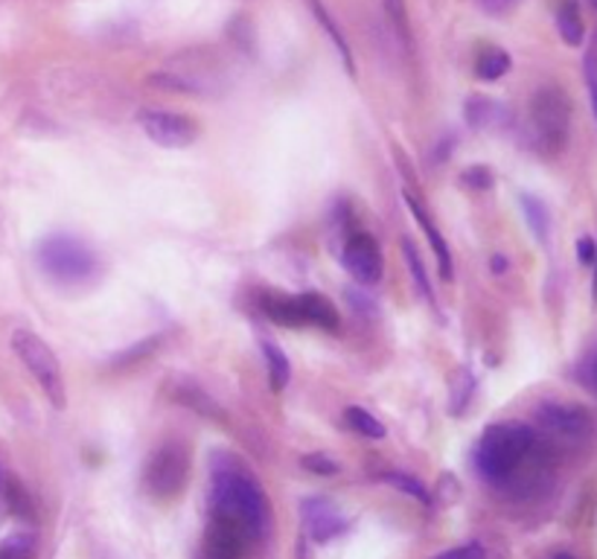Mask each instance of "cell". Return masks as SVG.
Segmentation results:
<instances>
[{
	"label": "cell",
	"mask_w": 597,
	"mask_h": 559,
	"mask_svg": "<svg viewBox=\"0 0 597 559\" xmlns=\"http://www.w3.org/2000/svg\"><path fill=\"white\" fill-rule=\"evenodd\" d=\"M210 521H222L242 537L260 542L268 533V498L262 483L239 460L216 458L210 481Z\"/></svg>",
	"instance_id": "6da1fadb"
},
{
	"label": "cell",
	"mask_w": 597,
	"mask_h": 559,
	"mask_svg": "<svg viewBox=\"0 0 597 559\" xmlns=\"http://www.w3.org/2000/svg\"><path fill=\"white\" fill-rule=\"evenodd\" d=\"M536 437L528 426H490L475 446V469L492 487H505L534 455Z\"/></svg>",
	"instance_id": "7a4b0ae2"
},
{
	"label": "cell",
	"mask_w": 597,
	"mask_h": 559,
	"mask_svg": "<svg viewBox=\"0 0 597 559\" xmlns=\"http://www.w3.org/2000/svg\"><path fill=\"white\" fill-rule=\"evenodd\" d=\"M39 266L59 283H84L97 274V257L84 242L64 233L44 239L39 246Z\"/></svg>",
	"instance_id": "3957f363"
},
{
	"label": "cell",
	"mask_w": 597,
	"mask_h": 559,
	"mask_svg": "<svg viewBox=\"0 0 597 559\" xmlns=\"http://www.w3.org/2000/svg\"><path fill=\"white\" fill-rule=\"evenodd\" d=\"M12 350H16L18 359L27 365V370L32 373V379L41 385V391L47 393V399H50L56 408H64V402H68V391H64V373H62V365H59V359H56V352L50 350V345H47V341H41L36 332L16 330L12 332Z\"/></svg>",
	"instance_id": "277c9868"
},
{
	"label": "cell",
	"mask_w": 597,
	"mask_h": 559,
	"mask_svg": "<svg viewBox=\"0 0 597 559\" xmlns=\"http://www.w3.org/2000/svg\"><path fill=\"white\" fill-rule=\"evenodd\" d=\"M530 126L539 149L545 152H559L568 140V126H571V102L559 88H543L536 91L530 102Z\"/></svg>",
	"instance_id": "5b68a950"
},
{
	"label": "cell",
	"mask_w": 597,
	"mask_h": 559,
	"mask_svg": "<svg viewBox=\"0 0 597 559\" xmlns=\"http://www.w3.org/2000/svg\"><path fill=\"white\" fill-rule=\"evenodd\" d=\"M187 476H190V455L178 443H167L155 449L152 458L146 460L143 469V487L152 498H176L185 490Z\"/></svg>",
	"instance_id": "8992f818"
},
{
	"label": "cell",
	"mask_w": 597,
	"mask_h": 559,
	"mask_svg": "<svg viewBox=\"0 0 597 559\" xmlns=\"http://www.w3.org/2000/svg\"><path fill=\"white\" fill-rule=\"evenodd\" d=\"M138 123L146 138L161 149H190L199 140V126L176 111H140Z\"/></svg>",
	"instance_id": "52a82bcc"
},
{
	"label": "cell",
	"mask_w": 597,
	"mask_h": 559,
	"mask_svg": "<svg viewBox=\"0 0 597 559\" xmlns=\"http://www.w3.org/2000/svg\"><path fill=\"white\" fill-rule=\"evenodd\" d=\"M341 262L352 274V280H359L361 286H376L382 280V248L365 230H356L347 237L345 248H341Z\"/></svg>",
	"instance_id": "ba28073f"
},
{
	"label": "cell",
	"mask_w": 597,
	"mask_h": 559,
	"mask_svg": "<svg viewBox=\"0 0 597 559\" xmlns=\"http://www.w3.org/2000/svg\"><path fill=\"white\" fill-rule=\"evenodd\" d=\"M539 422L543 429L551 431L559 440H571L580 443L591 435V417L586 408L580 406H566V402H545L539 408Z\"/></svg>",
	"instance_id": "9c48e42d"
},
{
	"label": "cell",
	"mask_w": 597,
	"mask_h": 559,
	"mask_svg": "<svg viewBox=\"0 0 597 559\" xmlns=\"http://www.w3.org/2000/svg\"><path fill=\"white\" fill-rule=\"evenodd\" d=\"M300 513H304L307 533L315 542H330V539H336L338 533L347 528L345 513L332 505L330 498H304V501H300Z\"/></svg>",
	"instance_id": "30bf717a"
},
{
	"label": "cell",
	"mask_w": 597,
	"mask_h": 559,
	"mask_svg": "<svg viewBox=\"0 0 597 559\" xmlns=\"http://www.w3.org/2000/svg\"><path fill=\"white\" fill-rule=\"evenodd\" d=\"M298 312L304 327H318V330L336 332L338 330V312L332 307L330 300L324 295H315V291H307V295H298Z\"/></svg>",
	"instance_id": "8fae6325"
},
{
	"label": "cell",
	"mask_w": 597,
	"mask_h": 559,
	"mask_svg": "<svg viewBox=\"0 0 597 559\" xmlns=\"http://www.w3.org/2000/svg\"><path fill=\"white\" fill-rule=\"evenodd\" d=\"M406 201H408V208H411V213L417 216V222H420V228L426 230V237H429L431 248H435L437 262H440V274H444V280H452V253H449V246H446L444 233H440V230L435 228L429 210L422 208V201L417 199V196L406 192Z\"/></svg>",
	"instance_id": "7c38bea8"
},
{
	"label": "cell",
	"mask_w": 597,
	"mask_h": 559,
	"mask_svg": "<svg viewBox=\"0 0 597 559\" xmlns=\"http://www.w3.org/2000/svg\"><path fill=\"white\" fill-rule=\"evenodd\" d=\"M260 307L280 327H304L298 312V295L295 298H289V295H262Z\"/></svg>",
	"instance_id": "4fadbf2b"
},
{
	"label": "cell",
	"mask_w": 597,
	"mask_h": 559,
	"mask_svg": "<svg viewBox=\"0 0 597 559\" xmlns=\"http://www.w3.org/2000/svg\"><path fill=\"white\" fill-rule=\"evenodd\" d=\"M557 30L566 44H571V47L583 44V36H586V30H583V16H580V7H577V0H563V3H559Z\"/></svg>",
	"instance_id": "5bb4252c"
},
{
	"label": "cell",
	"mask_w": 597,
	"mask_h": 559,
	"mask_svg": "<svg viewBox=\"0 0 597 559\" xmlns=\"http://www.w3.org/2000/svg\"><path fill=\"white\" fill-rule=\"evenodd\" d=\"M309 7H312V12H315V18H318V23H321L324 30H327V36H330V39H332V44H336V50H338V56H341V62H345L347 73H350V77H356V64H352L350 47H347L345 36L338 32L336 21H332V18H330L327 7H324L321 0H309Z\"/></svg>",
	"instance_id": "9a60e30c"
},
{
	"label": "cell",
	"mask_w": 597,
	"mask_h": 559,
	"mask_svg": "<svg viewBox=\"0 0 597 559\" xmlns=\"http://www.w3.org/2000/svg\"><path fill=\"white\" fill-rule=\"evenodd\" d=\"M262 356H266L268 382H271L275 391H283L291 376V365H289V359H286V352L277 345H271V341H262Z\"/></svg>",
	"instance_id": "2e32d148"
},
{
	"label": "cell",
	"mask_w": 597,
	"mask_h": 559,
	"mask_svg": "<svg viewBox=\"0 0 597 559\" xmlns=\"http://www.w3.org/2000/svg\"><path fill=\"white\" fill-rule=\"evenodd\" d=\"M507 111L492 100H469L467 102V120L472 129H492V126L505 123Z\"/></svg>",
	"instance_id": "e0dca14e"
},
{
	"label": "cell",
	"mask_w": 597,
	"mask_h": 559,
	"mask_svg": "<svg viewBox=\"0 0 597 559\" xmlns=\"http://www.w3.org/2000/svg\"><path fill=\"white\" fill-rule=\"evenodd\" d=\"M385 3V18H388V23H391L394 36L399 39V44L411 47V23H408V9H406V0H382Z\"/></svg>",
	"instance_id": "ac0fdd59"
},
{
	"label": "cell",
	"mask_w": 597,
	"mask_h": 559,
	"mask_svg": "<svg viewBox=\"0 0 597 559\" xmlns=\"http://www.w3.org/2000/svg\"><path fill=\"white\" fill-rule=\"evenodd\" d=\"M39 539L32 533H12L0 542V559H36Z\"/></svg>",
	"instance_id": "d6986e66"
},
{
	"label": "cell",
	"mask_w": 597,
	"mask_h": 559,
	"mask_svg": "<svg viewBox=\"0 0 597 559\" xmlns=\"http://www.w3.org/2000/svg\"><path fill=\"white\" fill-rule=\"evenodd\" d=\"M507 70H510V56H507L505 50H498V47L487 50V53L478 59V64H475V73H478V79H487V82H492V79H501Z\"/></svg>",
	"instance_id": "ffe728a7"
},
{
	"label": "cell",
	"mask_w": 597,
	"mask_h": 559,
	"mask_svg": "<svg viewBox=\"0 0 597 559\" xmlns=\"http://www.w3.org/2000/svg\"><path fill=\"white\" fill-rule=\"evenodd\" d=\"M345 420L350 422V429L359 431L361 437H370V440H382L385 437V426L379 420H376L370 411H365V408H356L350 406L345 411Z\"/></svg>",
	"instance_id": "44dd1931"
},
{
	"label": "cell",
	"mask_w": 597,
	"mask_h": 559,
	"mask_svg": "<svg viewBox=\"0 0 597 559\" xmlns=\"http://www.w3.org/2000/svg\"><path fill=\"white\" fill-rule=\"evenodd\" d=\"M402 253H406L408 269H411L414 283H417V289H420V295H422V298H426V300H431L429 274H426V266H422V260H420V253H417V248L411 246V239H406V242H402Z\"/></svg>",
	"instance_id": "7402d4cb"
},
{
	"label": "cell",
	"mask_w": 597,
	"mask_h": 559,
	"mask_svg": "<svg viewBox=\"0 0 597 559\" xmlns=\"http://www.w3.org/2000/svg\"><path fill=\"white\" fill-rule=\"evenodd\" d=\"M472 391H475L472 373H469V370H458V373H455V379H452V406H449V411H452V415H460V411H467Z\"/></svg>",
	"instance_id": "603a6c76"
},
{
	"label": "cell",
	"mask_w": 597,
	"mask_h": 559,
	"mask_svg": "<svg viewBox=\"0 0 597 559\" xmlns=\"http://www.w3.org/2000/svg\"><path fill=\"white\" fill-rule=\"evenodd\" d=\"M521 204H525V216H528L536 239L548 237V224H551V219H548V210H545L543 201L534 199V196H521Z\"/></svg>",
	"instance_id": "cb8c5ba5"
},
{
	"label": "cell",
	"mask_w": 597,
	"mask_h": 559,
	"mask_svg": "<svg viewBox=\"0 0 597 559\" xmlns=\"http://www.w3.org/2000/svg\"><path fill=\"white\" fill-rule=\"evenodd\" d=\"M382 481L391 483V487H397V490H402L406 496H414L417 501H422V505H429V501H431L429 490H426V487H422V483L417 481V478L402 476V472H385Z\"/></svg>",
	"instance_id": "d4e9b609"
},
{
	"label": "cell",
	"mask_w": 597,
	"mask_h": 559,
	"mask_svg": "<svg viewBox=\"0 0 597 559\" xmlns=\"http://www.w3.org/2000/svg\"><path fill=\"white\" fill-rule=\"evenodd\" d=\"M431 559H487V551H484L481 542H467L458 545V548H449V551L437 553Z\"/></svg>",
	"instance_id": "484cf974"
},
{
	"label": "cell",
	"mask_w": 597,
	"mask_h": 559,
	"mask_svg": "<svg viewBox=\"0 0 597 559\" xmlns=\"http://www.w3.org/2000/svg\"><path fill=\"white\" fill-rule=\"evenodd\" d=\"M304 467L309 469V472H315V476H338V463L332 458H327V455H307L304 458Z\"/></svg>",
	"instance_id": "4316f807"
},
{
	"label": "cell",
	"mask_w": 597,
	"mask_h": 559,
	"mask_svg": "<svg viewBox=\"0 0 597 559\" xmlns=\"http://www.w3.org/2000/svg\"><path fill=\"white\" fill-rule=\"evenodd\" d=\"M586 84H589L591 106H595V117H597V39H595V44H591L589 53H586Z\"/></svg>",
	"instance_id": "83f0119b"
},
{
	"label": "cell",
	"mask_w": 597,
	"mask_h": 559,
	"mask_svg": "<svg viewBox=\"0 0 597 559\" xmlns=\"http://www.w3.org/2000/svg\"><path fill=\"white\" fill-rule=\"evenodd\" d=\"M9 505L16 510V516H23V519H30L32 516L30 498H27V492H23L18 483H9Z\"/></svg>",
	"instance_id": "f1b7e54d"
},
{
	"label": "cell",
	"mask_w": 597,
	"mask_h": 559,
	"mask_svg": "<svg viewBox=\"0 0 597 559\" xmlns=\"http://www.w3.org/2000/svg\"><path fill=\"white\" fill-rule=\"evenodd\" d=\"M519 0H478V7L487 12V16H507L510 9H516Z\"/></svg>",
	"instance_id": "f546056e"
},
{
	"label": "cell",
	"mask_w": 597,
	"mask_h": 559,
	"mask_svg": "<svg viewBox=\"0 0 597 559\" xmlns=\"http://www.w3.org/2000/svg\"><path fill=\"white\" fill-rule=\"evenodd\" d=\"M577 257H580L583 266H591V262L597 260V246L589 237H583L580 242H577Z\"/></svg>",
	"instance_id": "4dcf8cb0"
},
{
	"label": "cell",
	"mask_w": 597,
	"mask_h": 559,
	"mask_svg": "<svg viewBox=\"0 0 597 559\" xmlns=\"http://www.w3.org/2000/svg\"><path fill=\"white\" fill-rule=\"evenodd\" d=\"M464 181H467V184H472L475 190H487L492 178L487 169H472V172H467V176H464Z\"/></svg>",
	"instance_id": "1f68e13d"
},
{
	"label": "cell",
	"mask_w": 597,
	"mask_h": 559,
	"mask_svg": "<svg viewBox=\"0 0 597 559\" xmlns=\"http://www.w3.org/2000/svg\"><path fill=\"white\" fill-rule=\"evenodd\" d=\"M591 388L597 391V352H595V361H591Z\"/></svg>",
	"instance_id": "d6a6232c"
},
{
	"label": "cell",
	"mask_w": 597,
	"mask_h": 559,
	"mask_svg": "<svg viewBox=\"0 0 597 559\" xmlns=\"http://www.w3.org/2000/svg\"><path fill=\"white\" fill-rule=\"evenodd\" d=\"M492 269L505 271V257H496V260H492Z\"/></svg>",
	"instance_id": "836d02e7"
},
{
	"label": "cell",
	"mask_w": 597,
	"mask_h": 559,
	"mask_svg": "<svg viewBox=\"0 0 597 559\" xmlns=\"http://www.w3.org/2000/svg\"><path fill=\"white\" fill-rule=\"evenodd\" d=\"M597 262V260H595ZM595 298H597V271H595Z\"/></svg>",
	"instance_id": "e575fe53"
},
{
	"label": "cell",
	"mask_w": 597,
	"mask_h": 559,
	"mask_svg": "<svg viewBox=\"0 0 597 559\" xmlns=\"http://www.w3.org/2000/svg\"><path fill=\"white\" fill-rule=\"evenodd\" d=\"M591 7H595V9H597V0H591Z\"/></svg>",
	"instance_id": "d590c367"
},
{
	"label": "cell",
	"mask_w": 597,
	"mask_h": 559,
	"mask_svg": "<svg viewBox=\"0 0 597 559\" xmlns=\"http://www.w3.org/2000/svg\"><path fill=\"white\" fill-rule=\"evenodd\" d=\"M557 559H571V557H557Z\"/></svg>",
	"instance_id": "8d00e7d4"
}]
</instances>
